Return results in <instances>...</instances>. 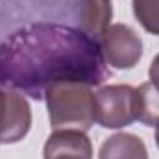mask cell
Segmentation results:
<instances>
[{
  "instance_id": "52a82bcc",
  "label": "cell",
  "mask_w": 159,
  "mask_h": 159,
  "mask_svg": "<svg viewBox=\"0 0 159 159\" xmlns=\"http://www.w3.org/2000/svg\"><path fill=\"white\" fill-rule=\"evenodd\" d=\"M111 17H113L111 0H80V30L85 32L89 37L98 39L111 26Z\"/></svg>"
},
{
  "instance_id": "ba28073f",
  "label": "cell",
  "mask_w": 159,
  "mask_h": 159,
  "mask_svg": "<svg viewBox=\"0 0 159 159\" xmlns=\"http://www.w3.org/2000/svg\"><path fill=\"white\" fill-rule=\"evenodd\" d=\"M98 159H148V150L139 135L115 133L102 143Z\"/></svg>"
},
{
  "instance_id": "30bf717a",
  "label": "cell",
  "mask_w": 159,
  "mask_h": 159,
  "mask_svg": "<svg viewBox=\"0 0 159 159\" xmlns=\"http://www.w3.org/2000/svg\"><path fill=\"white\" fill-rule=\"evenodd\" d=\"M133 15L152 35H159V0H131Z\"/></svg>"
},
{
  "instance_id": "7c38bea8",
  "label": "cell",
  "mask_w": 159,
  "mask_h": 159,
  "mask_svg": "<svg viewBox=\"0 0 159 159\" xmlns=\"http://www.w3.org/2000/svg\"><path fill=\"white\" fill-rule=\"evenodd\" d=\"M156 143H157V148H159V124L156 126Z\"/></svg>"
},
{
  "instance_id": "9c48e42d",
  "label": "cell",
  "mask_w": 159,
  "mask_h": 159,
  "mask_svg": "<svg viewBox=\"0 0 159 159\" xmlns=\"http://www.w3.org/2000/svg\"><path fill=\"white\" fill-rule=\"evenodd\" d=\"M137 120L144 126L159 124V89L152 85V81L137 89Z\"/></svg>"
},
{
  "instance_id": "6da1fadb",
  "label": "cell",
  "mask_w": 159,
  "mask_h": 159,
  "mask_svg": "<svg viewBox=\"0 0 159 159\" xmlns=\"http://www.w3.org/2000/svg\"><path fill=\"white\" fill-rule=\"evenodd\" d=\"M107 78L98 41L80 28L34 22L0 43V87L44 100L56 81H81L91 87Z\"/></svg>"
},
{
  "instance_id": "5b68a950",
  "label": "cell",
  "mask_w": 159,
  "mask_h": 159,
  "mask_svg": "<svg viewBox=\"0 0 159 159\" xmlns=\"http://www.w3.org/2000/svg\"><path fill=\"white\" fill-rule=\"evenodd\" d=\"M32 128V109L24 94L0 87V144L22 141Z\"/></svg>"
},
{
  "instance_id": "8fae6325",
  "label": "cell",
  "mask_w": 159,
  "mask_h": 159,
  "mask_svg": "<svg viewBox=\"0 0 159 159\" xmlns=\"http://www.w3.org/2000/svg\"><path fill=\"white\" fill-rule=\"evenodd\" d=\"M148 76H150V81L154 87L159 89V54L154 57V61L150 63V69H148Z\"/></svg>"
},
{
  "instance_id": "277c9868",
  "label": "cell",
  "mask_w": 159,
  "mask_h": 159,
  "mask_svg": "<svg viewBox=\"0 0 159 159\" xmlns=\"http://www.w3.org/2000/svg\"><path fill=\"white\" fill-rule=\"evenodd\" d=\"M96 41L106 65L113 69H133L143 57V41L126 24H111Z\"/></svg>"
},
{
  "instance_id": "3957f363",
  "label": "cell",
  "mask_w": 159,
  "mask_h": 159,
  "mask_svg": "<svg viewBox=\"0 0 159 159\" xmlns=\"http://www.w3.org/2000/svg\"><path fill=\"white\" fill-rule=\"evenodd\" d=\"M137 120V89L131 85H106L94 93V122L119 129Z\"/></svg>"
},
{
  "instance_id": "7a4b0ae2",
  "label": "cell",
  "mask_w": 159,
  "mask_h": 159,
  "mask_svg": "<svg viewBox=\"0 0 159 159\" xmlns=\"http://www.w3.org/2000/svg\"><path fill=\"white\" fill-rule=\"evenodd\" d=\"M54 129L87 131L94 124V93L81 81H56L44 93Z\"/></svg>"
},
{
  "instance_id": "8992f818",
  "label": "cell",
  "mask_w": 159,
  "mask_h": 159,
  "mask_svg": "<svg viewBox=\"0 0 159 159\" xmlns=\"http://www.w3.org/2000/svg\"><path fill=\"white\" fill-rule=\"evenodd\" d=\"M43 159H93L91 139L80 129H54L44 143Z\"/></svg>"
}]
</instances>
